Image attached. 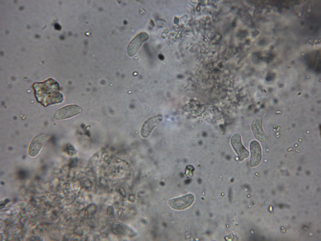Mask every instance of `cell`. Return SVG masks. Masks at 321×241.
Here are the masks:
<instances>
[{"label": "cell", "instance_id": "1", "mask_svg": "<svg viewBox=\"0 0 321 241\" xmlns=\"http://www.w3.org/2000/svg\"><path fill=\"white\" fill-rule=\"evenodd\" d=\"M32 87L37 101L45 107L63 101V95L59 92V84L52 78L35 83Z\"/></svg>", "mask_w": 321, "mask_h": 241}, {"label": "cell", "instance_id": "2", "mask_svg": "<svg viewBox=\"0 0 321 241\" xmlns=\"http://www.w3.org/2000/svg\"><path fill=\"white\" fill-rule=\"evenodd\" d=\"M49 138V135L45 133L39 134L34 137L31 141L29 147L28 153L29 155L31 157L36 156Z\"/></svg>", "mask_w": 321, "mask_h": 241}, {"label": "cell", "instance_id": "3", "mask_svg": "<svg viewBox=\"0 0 321 241\" xmlns=\"http://www.w3.org/2000/svg\"><path fill=\"white\" fill-rule=\"evenodd\" d=\"M81 111L82 109L77 105H68L57 110L54 114L53 117L56 120L64 119L76 115Z\"/></svg>", "mask_w": 321, "mask_h": 241}, {"label": "cell", "instance_id": "4", "mask_svg": "<svg viewBox=\"0 0 321 241\" xmlns=\"http://www.w3.org/2000/svg\"><path fill=\"white\" fill-rule=\"evenodd\" d=\"M194 199L193 195L189 194L170 200L168 201V204L175 209L181 210L190 206L193 202Z\"/></svg>", "mask_w": 321, "mask_h": 241}, {"label": "cell", "instance_id": "5", "mask_svg": "<svg viewBox=\"0 0 321 241\" xmlns=\"http://www.w3.org/2000/svg\"><path fill=\"white\" fill-rule=\"evenodd\" d=\"M231 142L240 161L243 160L249 156V152L242 144L241 136L239 133L234 134L231 138Z\"/></svg>", "mask_w": 321, "mask_h": 241}, {"label": "cell", "instance_id": "6", "mask_svg": "<svg viewBox=\"0 0 321 241\" xmlns=\"http://www.w3.org/2000/svg\"><path fill=\"white\" fill-rule=\"evenodd\" d=\"M160 115L152 116L147 120L143 124L141 131V136L144 138L148 137L153 129L162 120Z\"/></svg>", "mask_w": 321, "mask_h": 241}, {"label": "cell", "instance_id": "7", "mask_svg": "<svg viewBox=\"0 0 321 241\" xmlns=\"http://www.w3.org/2000/svg\"><path fill=\"white\" fill-rule=\"evenodd\" d=\"M145 33H141L137 35L130 42L128 47V54L130 56L134 55L138 51L142 44L148 39Z\"/></svg>", "mask_w": 321, "mask_h": 241}, {"label": "cell", "instance_id": "8", "mask_svg": "<svg viewBox=\"0 0 321 241\" xmlns=\"http://www.w3.org/2000/svg\"><path fill=\"white\" fill-rule=\"evenodd\" d=\"M251 127L254 135L258 140L263 143L268 141L269 137L263 131L261 118L257 117L253 120Z\"/></svg>", "mask_w": 321, "mask_h": 241}, {"label": "cell", "instance_id": "9", "mask_svg": "<svg viewBox=\"0 0 321 241\" xmlns=\"http://www.w3.org/2000/svg\"><path fill=\"white\" fill-rule=\"evenodd\" d=\"M250 149L251 152L250 166L251 167L257 166L260 163L261 160L260 146L258 142L253 141L250 143Z\"/></svg>", "mask_w": 321, "mask_h": 241}, {"label": "cell", "instance_id": "10", "mask_svg": "<svg viewBox=\"0 0 321 241\" xmlns=\"http://www.w3.org/2000/svg\"><path fill=\"white\" fill-rule=\"evenodd\" d=\"M125 228L124 225L118 222L113 223L111 227L112 232L115 234L118 235H121L124 233Z\"/></svg>", "mask_w": 321, "mask_h": 241}, {"label": "cell", "instance_id": "11", "mask_svg": "<svg viewBox=\"0 0 321 241\" xmlns=\"http://www.w3.org/2000/svg\"><path fill=\"white\" fill-rule=\"evenodd\" d=\"M97 207L96 205L92 203L89 205L87 207L85 211V216L87 219L94 217V216L96 212Z\"/></svg>", "mask_w": 321, "mask_h": 241}, {"label": "cell", "instance_id": "12", "mask_svg": "<svg viewBox=\"0 0 321 241\" xmlns=\"http://www.w3.org/2000/svg\"><path fill=\"white\" fill-rule=\"evenodd\" d=\"M114 213V209L113 206L110 205L108 206L107 210V213L108 216H112Z\"/></svg>", "mask_w": 321, "mask_h": 241}, {"label": "cell", "instance_id": "13", "mask_svg": "<svg viewBox=\"0 0 321 241\" xmlns=\"http://www.w3.org/2000/svg\"><path fill=\"white\" fill-rule=\"evenodd\" d=\"M75 233L78 236H81L83 234V231L79 227H77L74 230Z\"/></svg>", "mask_w": 321, "mask_h": 241}, {"label": "cell", "instance_id": "14", "mask_svg": "<svg viewBox=\"0 0 321 241\" xmlns=\"http://www.w3.org/2000/svg\"><path fill=\"white\" fill-rule=\"evenodd\" d=\"M118 192L119 194L122 196L125 197L126 195V192L124 189L122 188H120L118 189Z\"/></svg>", "mask_w": 321, "mask_h": 241}, {"label": "cell", "instance_id": "15", "mask_svg": "<svg viewBox=\"0 0 321 241\" xmlns=\"http://www.w3.org/2000/svg\"><path fill=\"white\" fill-rule=\"evenodd\" d=\"M122 212V211L121 210H120V209L117 212V213L116 214V216L117 217H118V218L119 217H120V216L121 215V214Z\"/></svg>", "mask_w": 321, "mask_h": 241}, {"label": "cell", "instance_id": "16", "mask_svg": "<svg viewBox=\"0 0 321 241\" xmlns=\"http://www.w3.org/2000/svg\"><path fill=\"white\" fill-rule=\"evenodd\" d=\"M158 57H159V59H160L161 60H163V59L164 58V57L163 55H161V54H159V55Z\"/></svg>", "mask_w": 321, "mask_h": 241}]
</instances>
